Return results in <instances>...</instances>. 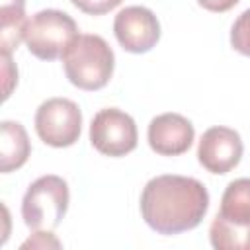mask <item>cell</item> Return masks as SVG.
I'll return each mask as SVG.
<instances>
[{"instance_id":"ac0fdd59","label":"cell","mask_w":250,"mask_h":250,"mask_svg":"<svg viewBox=\"0 0 250 250\" xmlns=\"http://www.w3.org/2000/svg\"><path fill=\"white\" fill-rule=\"evenodd\" d=\"M240 0H197V4L209 12H227L230 8H234Z\"/></svg>"},{"instance_id":"ba28073f","label":"cell","mask_w":250,"mask_h":250,"mask_svg":"<svg viewBox=\"0 0 250 250\" xmlns=\"http://www.w3.org/2000/svg\"><path fill=\"white\" fill-rule=\"evenodd\" d=\"M242 139L230 127H211L203 133L197 146L199 164L211 174H227L242 158Z\"/></svg>"},{"instance_id":"8992f818","label":"cell","mask_w":250,"mask_h":250,"mask_svg":"<svg viewBox=\"0 0 250 250\" xmlns=\"http://www.w3.org/2000/svg\"><path fill=\"white\" fill-rule=\"evenodd\" d=\"M137 141L139 135L135 119L117 107L98 111L90 123V143L105 156H125L135 150Z\"/></svg>"},{"instance_id":"30bf717a","label":"cell","mask_w":250,"mask_h":250,"mask_svg":"<svg viewBox=\"0 0 250 250\" xmlns=\"http://www.w3.org/2000/svg\"><path fill=\"white\" fill-rule=\"evenodd\" d=\"M0 125V172L8 174L27 162L31 145L21 123L2 121Z\"/></svg>"},{"instance_id":"5b68a950","label":"cell","mask_w":250,"mask_h":250,"mask_svg":"<svg viewBox=\"0 0 250 250\" xmlns=\"http://www.w3.org/2000/svg\"><path fill=\"white\" fill-rule=\"evenodd\" d=\"M82 129L80 107L68 98H51L35 111V131L39 139L55 148L70 146L78 141Z\"/></svg>"},{"instance_id":"277c9868","label":"cell","mask_w":250,"mask_h":250,"mask_svg":"<svg viewBox=\"0 0 250 250\" xmlns=\"http://www.w3.org/2000/svg\"><path fill=\"white\" fill-rule=\"evenodd\" d=\"M76 21L61 10H41L27 20L25 45L41 61H55L64 55L68 45L78 37Z\"/></svg>"},{"instance_id":"52a82bcc","label":"cell","mask_w":250,"mask_h":250,"mask_svg":"<svg viewBox=\"0 0 250 250\" xmlns=\"http://www.w3.org/2000/svg\"><path fill=\"white\" fill-rule=\"evenodd\" d=\"M113 33L129 53H146L160 39V23L145 6H127L113 20Z\"/></svg>"},{"instance_id":"9a60e30c","label":"cell","mask_w":250,"mask_h":250,"mask_svg":"<svg viewBox=\"0 0 250 250\" xmlns=\"http://www.w3.org/2000/svg\"><path fill=\"white\" fill-rule=\"evenodd\" d=\"M80 12L90 14V16H102L107 14L109 10L117 8L123 0H70Z\"/></svg>"},{"instance_id":"e0dca14e","label":"cell","mask_w":250,"mask_h":250,"mask_svg":"<svg viewBox=\"0 0 250 250\" xmlns=\"http://www.w3.org/2000/svg\"><path fill=\"white\" fill-rule=\"evenodd\" d=\"M25 248H61V242L49 230H35L33 236H29L21 244V250H25Z\"/></svg>"},{"instance_id":"7a4b0ae2","label":"cell","mask_w":250,"mask_h":250,"mask_svg":"<svg viewBox=\"0 0 250 250\" xmlns=\"http://www.w3.org/2000/svg\"><path fill=\"white\" fill-rule=\"evenodd\" d=\"M62 66L72 86L92 92L109 82L115 66V55L104 37L84 33L78 35L64 51Z\"/></svg>"},{"instance_id":"5bb4252c","label":"cell","mask_w":250,"mask_h":250,"mask_svg":"<svg viewBox=\"0 0 250 250\" xmlns=\"http://www.w3.org/2000/svg\"><path fill=\"white\" fill-rule=\"evenodd\" d=\"M230 45L240 55L250 57V8L234 20L230 27Z\"/></svg>"},{"instance_id":"4fadbf2b","label":"cell","mask_w":250,"mask_h":250,"mask_svg":"<svg viewBox=\"0 0 250 250\" xmlns=\"http://www.w3.org/2000/svg\"><path fill=\"white\" fill-rule=\"evenodd\" d=\"M209 240L217 250H250V225H232L217 215L209 229Z\"/></svg>"},{"instance_id":"8fae6325","label":"cell","mask_w":250,"mask_h":250,"mask_svg":"<svg viewBox=\"0 0 250 250\" xmlns=\"http://www.w3.org/2000/svg\"><path fill=\"white\" fill-rule=\"evenodd\" d=\"M25 0H0V51L10 53L25 37Z\"/></svg>"},{"instance_id":"9c48e42d","label":"cell","mask_w":250,"mask_h":250,"mask_svg":"<svg viewBox=\"0 0 250 250\" xmlns=\"http://www.w3.org/2000/svg\"><path fill=\"white\" fill-rule=\"evenodd\" d=\"M148 145L156 154L178 156L189 150L195 131L189 119L180 113H162L156 115L148 125Z\"/></svg>"},{"instance_id":"7c38bea8","label":"cell","mask_w":250,"mask_h":250,"mask_svg":"<svg viewBox=\"0 0 250 250\" xmlns=\"http://www.w3.org/2000/svg\"><path fill=\"white\" fill-rule=\"evenodd\" d=\"M217 215L232 225H250V178H238L227 186Z\"/></svg>"},{"instance_id":"6da1fadb","label":"cell","mask_w":250,"mask_h":250,"mask_svg":"<svg viewBox=\"0 0 250 250\" xmlns=\"http://www.w3.org/2000/svg\"><path fill=\"white\" fill-rule=\"evenodd\" d=\"M207 209V188L195 178L156 176L146 182L141 193V215L158 234H180L195 229Z\"/></svg>"},{"instance_id":"2e32d148","label":"cell","mask_w":250,"mask_h":250,"mask_svg":"<svg viewBox=\"0 0 250 250\" xmlns=\"http://www.w3.org/2000/svg\"><path fill=\"white\" fill-rule=\"evenodd\" d=\"M2 74H4V96L2 98L8 100L14 86L18 84V68L12 62L10 53H2Z\"/></svg>"},{"instance_id":"3957f363","label":"cell","mask_w":250,"mask_h":250,"mask_svg":"<svg viewBox=\"0 0 250 250\" xmlns=\"http://www.w3.org/2000/svg\"><path fill=\"white\" fill-rule=\"evenodd\" d=\"M68 184L55 174L37 178L21 199V217L31 230H53L68 209Z\"/></svg>"}]
</instances>
